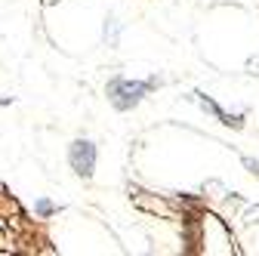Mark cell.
<instances>
[{
  "mask_svg": "<svg viewBox=\"0 0 259 256\" xmlns=\"http://www.w3.org/2000/svg\"><path fill=\"white\" fill-rule=\"evenodd\" d=\"M145 90H148V83H133V80L117 77V80H111L108 96L114 99L117 108H130V105H136V102L142 99V93H145Z\"/></svg>",
  "mask_w": 259,
  "mask_h": 256,
  "instance_id": "cell-1",
  "label": "cell"
},
{
  "mask_svg": "<svg viewBox=\"0 0 259 256\" xmlns=\"http://www.w3.org/2000/svg\"><path fill=\"white\" fill-rule=\"evenodd\" d=\"M68 161L71 167L80 173V176H93V167H96V145L87 142V139H77L68 151Z\"/></svg>",
  "mask_w": 259,
  "mask_h": 256,
  "instance_id": "cell-2",
  "label": "cell"
}]
</instances>
